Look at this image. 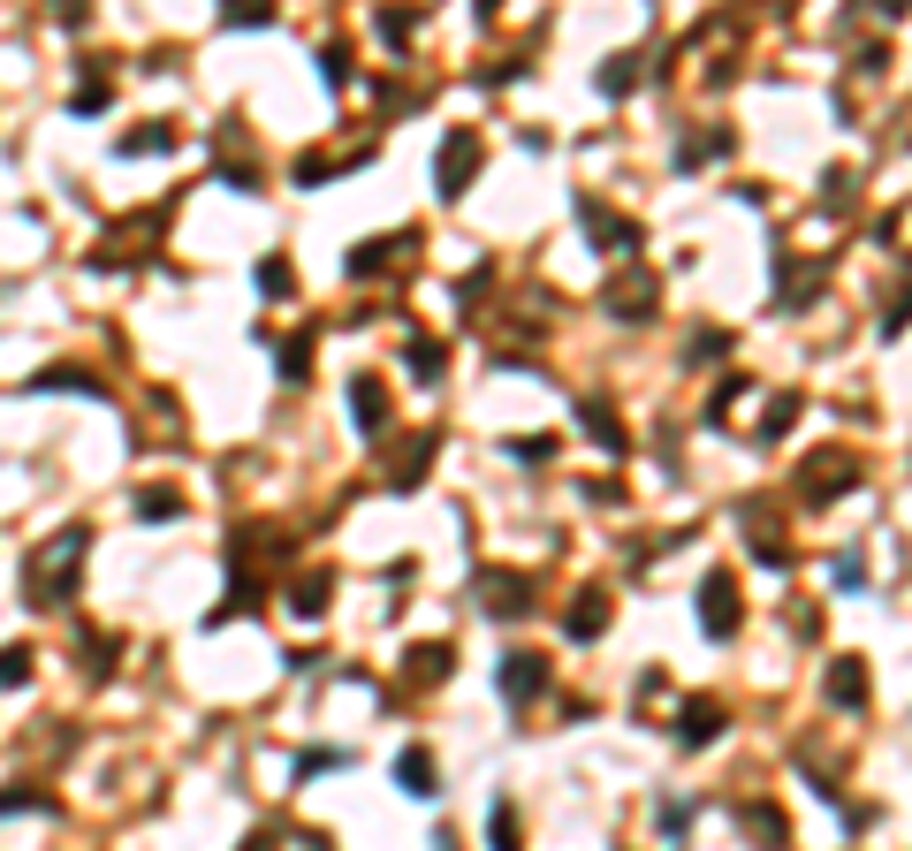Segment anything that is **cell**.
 <instances>
[{
	"instance_id": "6da1fadb",
	"label": "cell",
	"mask_w": 912,
	"mask_h": 851,
	"mask_svg": "<svg viewBox=\"0 0 912 851\" xmlns=\"http://www.w3.org/2000/svg\"><path fill=\"white\" fill-rule=\"evenodd\" d=\"M77 548H85V532H61V540L46 548V570L31 578V594H39V600H61V594H69V578H77Z\"/></svg>"
},
{
	"instance_id": "7a4b0ae2",
	"label": "cell",
	"mask_w": 912,
	"mask_h": 851,
	"mask_svg": "<svg viewBox=\"0 0 912 851\" xmlns=\"http://www.w3.org/2000/svg\"><path fill=\"white\" fill-rule=\"evenodd\" d=\"M699 600H707V632H715V638L738 632V586H730V570H707Z\"/></svg>"
},
{
	"instance_id": "3957f363",
	"label": "cell",
	"mask_w": 912,
	"mask_h": 851,
	"mask_svg": "<svg viewBox=\"0 0 912 851\" xmlns=\"http://www.w3.org/2000/svg\"><path fill=\"white\" fill-rule=\"evenodd\" d=\"M472 168H479V137H449L441 145V198H457L472 183Z\"/></svg>"
},
{
	"instance_id": "277c9868",
	"label": "cell",
	"mask_w": 912,
	"mask_h": 851,
	"mask_svg": "<svg viewBox=\"0 0 912 851\" xmlns=\"http://www.w3.org/2000/svg\"><path fill=\"white\" fill-rule=\"evenodd\" d=\"M540 677H548V662H540V654H510V662H502V692H510V700H532Z\"/></svg>"
},
{
	"instance_id": "5b68a950",
	"label": "cell",
	"mask_w": 912,
	"mask_h": 851,
	"mask_svg": "<svg viewBox=\"0 0 912 851\" xmlns=\"http://www.w3.org/2000/svg\"><path fill=\"white\" fill-rule=\"evenodd\" d=\"M828 700H836V707H860V700H867V669H860V662H836V669H828Z\"/></svg>"
},
{
	"instance_id": "8992f818",
	"label": "cell",
	"mask_w": 912,
	"mask_h": 851,
	"mask_svg": "<svg viewBox=\"0 0 912 851\" xmlns=\"http://www.w3.org/2000/svg\"><path fill=\"white\" fill-rule=\"evenodd\" d=\"M350 411H357V426L373 433V426H381V411H389V395H381V381H350Z\"/></svg>"
},
{
	"instance_id": "52a82bcc",
	"label": "cell",
	"mask_w": 912,
	"mask_h": 851,
	"mask_svg": "<svg viewBox=\"0 0 912 851\" xmlns=\"http://www.w3.org/2000/svg\"><path fill=\"white\" fill-rule=\"evenodd\" d=\"M601 608H608L601 594H586V600H578V608H570V616H563V632H570V638H601V624H608Z\"/></svg>"
},
{
	"instance_id": "ba28073f",
	"label": "cell",
	"mask_w": 912,
	"mask_h": 851,
	"mask_svg": "<svg viewBox=\"0 0 912 851\" xmlns=\"http://www.w3.org/2000/svg\"><path fill=\"white\" fill-rule=\"evenodd\" d=\"M403 252V244H389V236H373V244H357V258H350V274H381L389 258Z\"/></svg>"
},
{
	"instance_id": "9c48e42d",
	"label": "cell",
	"mask_w": 912,
	"mask_h": 851,
	"mask_svg": "<svg viewBox=\"0 0 912 851\" xmlns=\"http://www.w3.org/2000/svg\"><path fill=\"white\" fill-rule=\"evenodd\" d=\"M395 775H403L411 791H434V761H426V753H403V761H395Z\"/></svg>"
},
{
	"instance_id": "30bf717a",
	"label": "cell",
	"mask_w": 912,
	"mask_h": 851,
	"mask_svg": "<svg viewBox=\"0 0 912 851\" xmlns=\"http://www.w3.org/2000/svg\"><path fill=\"white\" fill-rule=\"evenodd\" d=\"M31 677V646H0V684H23Z\"/></svg>"
},
{
	"instance_id": "8fae6325",
	"label": "cell",
	"mask_w": 912,
	"mask_h": 851,
	"mask_svg": "<svg viewBox=\"0 0 912 851\" xmlns=\"http://www.w3.org/2000/svg\"><path fill=\"white\" fill-rule=\"evenodd\" d=\"M487 594H494V608H524V578H487Z\"/></svg>"
},
{
	"instance_id": "7c38bea8",
	"label": "cell",
	"mask_w": 912,
	"mask_h": 851,
	"mask_svg": "<svg viewBox=\"0 0 912 851\" xmlns=\"http://www.w3.org/2000/svg\"><path fill=\"white\" fill-rule=\"evenodd\" d=\"M723 723V715H715V707H693V715H685V745H707V730Z\"/></svg>"
}]
</instances>
